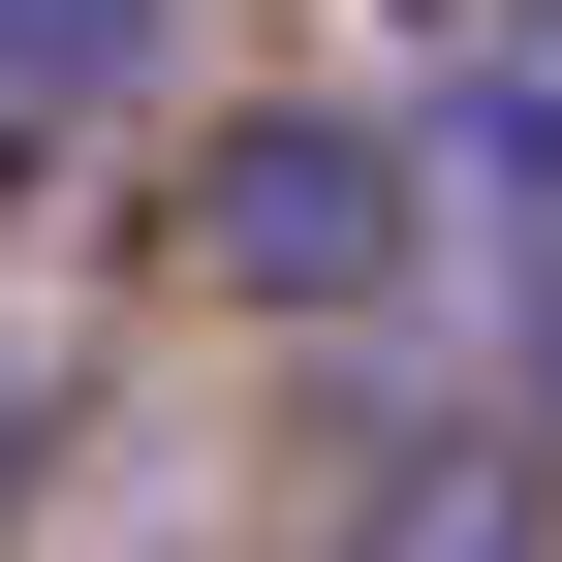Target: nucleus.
<instances>
[{
    "label": "nucleus",
    "instance_id": "obj_1",
    "mask_svg": "<svg viewBox=\"0 0 562 562\" xmlns=\"http://www.w3.org/2000/svg\"><path fill=\"white\" fill-rule=\"evenodd\" d=\"M188 281H220V313H406V281H438V157H406L375 94L188 125Z\"/></svg>",
    "mask_w": 562,
    "mask_h": 562
},
{
    "label": "nucleus",
    "instance_id": "obj_2",
    "mask_svg": "<svg viewBox=\"0 0 562 562\" xmlns=\"http://www.w3.org/2000/svg\"><path fill=\"white\" fill-rule=\"evenodd\" d=\"M438 157V220H469V313H501V406L562 438V0H501L469 32V94L406 125Z\"/></svg>",
    "mask_w": 562,
    "mask_h": 562
},
{
    "label": "nucleus",
    "instance_id": "obj_3",
    "mask_svg": "<svg viewBox=\"0 0 562 562\" xmlns=\"http://www.w3.org/2000/svg\"><path fill=\"white\" fill-rule=\"evenodd\" d=\"M531 531H562V438H531V406H501V438H375L313 501V562H531Z\"/></svg>",
    "mask_w": 562,
    "mask_h": 562
},
{
    "label": "nucleus",
    "instance_id": "obj_4",
    "mask_svg": "<svg viewBox=\"0 0 562 562\" xmlns=\"http://www.w3.org/2000/svg\"><path fill=\"white\" fill-rule=\"evenodd\" d=\"M188 63V0H0V157H63V125H125Z\"/></svg>",
    "mask_w": 562,
    "mask_h": 562
},
{
    "label": "nucleus",
    "instance_id": "obj_5",
    "mask_svg": "<svg viewBox=\"0 0 562 562\" xmlns=\"http://www.w3.org/2000/svg\"><path fill=\"white\" fill-rule=\"evenodd\" d=\"M0 501H32V375H0Z\"/></svg>",
    "mask_w": 562,
    "mask_h": 562
}]
</instances>
